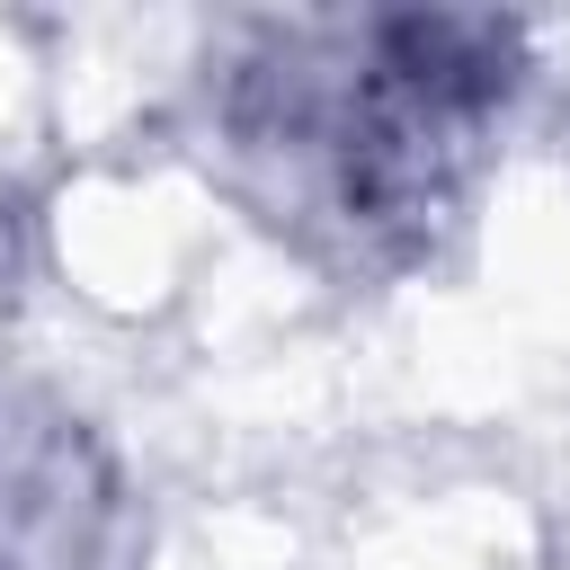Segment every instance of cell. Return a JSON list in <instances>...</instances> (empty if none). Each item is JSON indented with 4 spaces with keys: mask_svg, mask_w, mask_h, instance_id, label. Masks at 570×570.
Returning <instances> with one entry per match:
<instances>
[{
    "mask_svg": "<svg viewBox=\"0 0 570 570\" xmlns=\"http://www.w3.org/2000/svg\"><path fill=\"white\" fill-rule=\"evenodd\" d=\"M125 534V481L98 428L0 374V570H107Z\"/></svg>",
    "mask_w": 570,
    "mask_h": 570,
    "instance_id": "obj_1",
    "label": "cell"
}]
</instances>
